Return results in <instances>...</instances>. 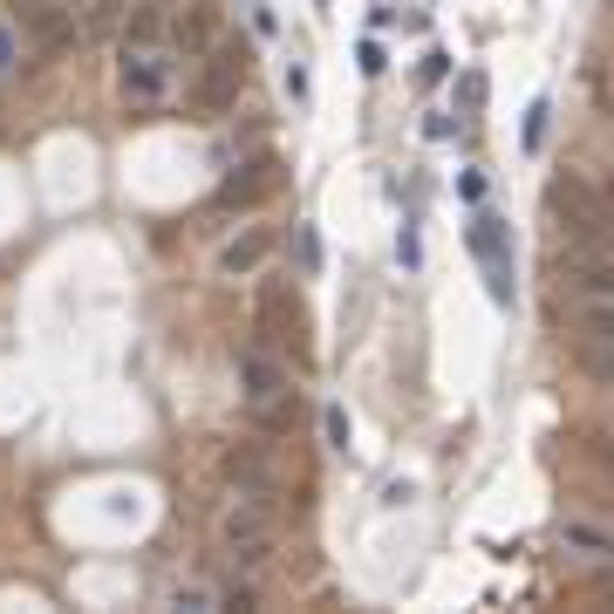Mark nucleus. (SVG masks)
I'll return each mask as SVG.
<instances>
[{"instance_id": "9", "label": "nucleus", "mask_w": 614, "mask_h": 614, "mask_svg": "<svg viewBox=\"0 0 614 614\" xmlns=\"http://www.w3.org/2000/svg\"><path fill=\"white\" fill-rule=\"evenodd\" d=\"M567 314H574L580 369L614 389V301H567Z\"/></svg>"}, {"instance_id": "27", "label": "nucleus", "mask_w": 614, "mask_h": 614, "mask_svg": "<svg viewBox=\"0 0 614 614\" xmlns=\"http://www.w3.org/2000/svg\"><path fill=\"white\" fill-rule=\"evenodd\" d=\"M458 198H464V205H478V198H485V171H464V178H458Z\"/></svg>"}, {"instance_id": "25", "label": "nucleus", "mask_w": 614, "mask_h": 614, "mask_svg": "<svg viewBox=\"0 0 614 614\" xmlns=\"http://www.w3.org/2000/svg\"><path fill=\"white\" fill-rule=\"evenodd\" d=\"M444 76H451V55H444V48H430V55H423V69H417V82H423V89H437Z\"/></svg>"}, {"instance_id": "23", "label": "nucleus", "mask_w": 614, "mask_h": 614, "mask_svg": "<svg viewBox=\"0 0 614 614\" xmlns=\"http://www.w3.org/2000/svg\"><path fill=\"white\" fill-rule=\"evenodd\" d=\"M321 430H328V444H335V451H348V410H342V403H328V410H321Z\"/></svg>"}, {"instance_id": "6", "label": "nucleus", "mask_w": 614, "mask_h": 614, "mask_svg": "<svg viewBox=\"0 0 614 614\" xmlns=\"http://www.w3.org/2000/svg\"><path fill=\"white\" fill-rule=\"evenodd\" d=\"M253 335H260L273 355H287L294 369L314 355V348H307V307H301V294H294L287 280H267V287H260V301H253Z\"/></svg>"}, {"instance_id": "3", "label": "nucleus", "mask_w": 614, "mask_h": 614, "mask_svg": "<svg viewBox=\"0 0 614 614\" xmlns=\"http://www.w3.org/2000/svg\"><path fill=\"white\" fill-rule=\"evenodd\" d=\"M212 546L226 553L232 567H260L273 546H280V512L267 492H232L212 519Z\"/></svg>"}, {"instance_id": "10", "label": "nucleus", "mask_w": 614, "mask_h": 614, "mask_svg": "<svg viewBox=\"0 0 614 614\" xmlns=\"http://www.w3.org/2000/svg\"><path fill=\"white\" fill-rule=\"evenodd\" d=\"M21 35H28V48H41V55H62V48H76L82 41V21L62 7V0H21Z\"/></svg>"}, {"instance_id": "5", "label": "nucleus", "mask_w": 614, "mask_h": 614, "mask_svg": "<svg viewBox=\"0 0 614 614\" xmlns=\"http://www.w3.org/2000/svg\"><path fill=\"white\" fill-rule=\"evenodd\" d=\"M553 287H560V301H614V253L560 232L553 239Z\"/></svg>"}, {"instance_id": "20", "label": "nucleus", "mask_w": 614, "mask_h": 614, "mask_svg": "<svg viewBox=\"0 0 614 614\" xmlns=\"http://www.w3.org/2000/svg\"><path fill=\"white\" fill-rule=\"evenodd\" d=\"M546 123H553V103L539 96L533 110H526V130H519V144H526V151H546Z\"/></svg>"}, {"instance_id": "8", "label": "nucleus", "mask_w": 614, "mask_h": 614, "mask_svg": "<svg viewBox=\"0 0 614 614\" xmlns=\"http://www.w3.org/2000/svg\"><path fill=\"white\" fill-rule=\"evenodd\" d=\"M464 246H471V260L485 267V294L499 307H512V226H505L499 212H478V219L464 226Z\"/></svg>"}, {"instance_id": "24", "label": "nucleus", "mask_w": 614, "mask_h": 614, "mask_svg": "<svg viewBox=\"0 0 614 614\" xmlns=\"http://www.w3.org/2000/svg\"><path fill=\"white\" fill-rule=\"evenodd\" d=\"M355 69H362V76H383V69H389V55H383V41H376V35L355 48Z\"/></svg>"}, {"instance_id": "26", "label": "nucleus", "mask_w": 614, "mask_h": 614, "mask_svg": "<svg viewBox=\"0 0 614 614\" xmlns=\"http://www.w3.org/2000/svg\"><path fill=\"white\" fill-rule=\"evenodd\" d=\"M396 253H403V267H417V260H423V246H417V226H410V219H403V239H396Z\"/></svg>"}, {"instance_id": "15", "label": "nucleus", "mask_w": 614, "mask_h": 614, "mask_svg": "<svg viewBox=\"0 0 614 614\" xmlns=\"http://www.w3.org/2000/svg\"><path fill=\"white\" fill-rule=\"evenodd\" d=\"M21 69H28V35H21L14 14H0V96L21 82Z\"/></svg>"}, {"instance_id": "7", "label": "nucleus", "mask_w": 614, "mask_h": 614, "mask_svg": "<svg viewBox=\"0 0 614 614\" xmlns=\"http://www.w3.org/2000/svg\"><path fill=\"white\" fill-rule=\"evenodd\" d=\"M239 82H246V48H239V41H212L198 82L185 89V103H192L198 116H219V110L239 103Z\"/></svg>"}, {"instance_id": "1", "label": "nucleus", "mask_w": 614, "mask_h": 614, "mask_svg": "<svg viewBox=\"0 0 614 614\" xmlns=\"http://www.w3.org/2000/svg\"><path fill=\"white\" fill-rule=\"evenodd\" d=\"M116 89L130 110H171L185 89V48L178 41H130L116 48Z\"/></svg>"}, {"instance_id": "12", "label": "nucleus", "mask_w": 614, "mask_h": 614, "mask_svg": "<svg viewBox=\"0 0 614 614\" xmlns=\"http://www.w3.org/2000/svg\"><path fill=\"white\" fill-rule=\"evenodd\" d=\"M219 471L232 478V492H267V499L280 492V478H273V464H267V451H260V444H232Z\"/></svg>"}, {"instance_id": "22", "label": "nucleus", "mask_w": 614, "mask_h": 614, "mask_svg": "<svg viewBox=\"0 0 614 614\" xmlns=\"http://www.w3.org/2000/svg\"><path fill=\"white\" fill-rule=\"evenodd\" d=\"M458 103H464V116H478V110H485V69H464Z\"/></svg>"}, {"instance_id": "2", "label": "nucleus", "mask_w": 614, "mask_h": 614, "mask_svg": "<svg viewBox=\"0 0 614 614\" xmlns=\"http://www.w3.org/2000/svg\"><path fill=\"white\" fill-rule=\"evenodd\" d=\"M239 410H246L253 430H267V437L287 430V410H294V362L273 355L267 342L239 348Z\"/></svg>"}, {"instance_id": "21", "label": "nucleus", "mask_w": 614, "mask_h": 614, "mask_svg": "<svg viewBox=\"0 0 614 614\" xmlns=\"http://www.w3.org/2000/svg\"><path fill=\"white\" fill-rule=\"evenodd\" d=\"M294 253H301V273H321V232L307 226V219L294 226Z\"/></svg>"}, {"instance_id": "19", "label": "nucleus", "mask_w": 614, "mask_h": 614, "mask_svg": "<svg viewBox=\"0 0 614 614\" xmlns=\"http://www.w3.org/2000/svg\"><path fill=\"white\" fill-rule=\"evenodd\" d=\"M62 7L82 21V41H89V35H103V28H110V14H123L130 0H62Z\"/></svg>"}, {"instance_id": "14", "label": "nucleus", "mask_w": 614, "mask_h": 614, "mask_svg": "<svg viewBox=\"0 0 614 614\" xmlns=\"http://www.w3.org/2000/svg\"><path fill=\"white\" fill-rule=\"evenodd\" d=\"M171 41H178L185 55H205V48L219 41V28H212V7H205V0H192V7L178 0V7H171Z\"/></svg>"}, {"instance_id": "18", "label": "nucleus", "mask_w": 614, "mask_h": 614, "mask_svg": "<svg viewBox=\"0 0 614 614\" xmlns=\"http://www.w3.org/2000/svg\"><path fill=\"white\" fill-rule=\"evenodd\" d=\"M164 608L212 614V608H226V594H219V587H205V580H185V587H171V594H164Z\"/></svg>"}, {"instance_id": "13", "label": "nucleus", "mask_w": 614, "mask_h": 614, "mask_svg": "<svg viewBox=\"0 0 614 614\" xmlns=\"http://www.w3.org/2000/svg\"><path fill=\"white\" fill-rule=\"evenodd\" d=\"M273 185H280V164H273V157H253V164H239L226 185H219V205H260Z\"/></svg>"}, {"instance_id": "17", "label": "nucleus", "mask_w": 614, "mask_h": 614, "mask_svg": "<svg viewBox=\"0 0 614 614\" xmlns=\"http://www.w3.org/2000/svg\"><path fill=\"white\" fill-rule=\"evenodd\" d=\"M560 539H567L574 553H587V560H608V553H614V533L587 526V519H560Z\"/></svg>"}, {"instance_id": "11", "label": "nucleus", "mask_w": 614, "mask_h": 614, "mask_svg": "<svg viewBox=\"0 0 614 614\" xmlns=\"http://www.w3.org/2000/svg\"><path fill=\"white\" fill-rule=\"evenodd\" d=\"M267 260H273V226H239L226 246L212 253V273H219V280H253Z\"/></svg>"}, {"instance_id": "4", "label": "nucleus", "mask_w": 614, "mask_h": 614, "mask_svg": "<svg viewBox=\"0 0 614 614\" xmlns=\"http://www.w3.org/2000/svg\"><path fill=\"white\" fill-rule=\"evenodd\" d=\"M546 212L560 219V232L594 239V246L614 253V192L587 185V178H574V171H553V178H546Z\"/></svg>"}, {"instance_id": "16", "label": "nucleus", "mask_w": 614, "mask_h": 614, "mask_svg": "<svg viewBox=\"0 0 614 614\" xmlns=\"http://www.w3.org/2000/svg\"><path fill=\"white\" fill-rule=\"evenodd\" d=\"M123 14H130V21H123V35H130V41H171V7H157V0H130Z\"/></svg>"}]
</instances>
